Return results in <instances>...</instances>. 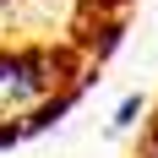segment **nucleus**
<instances>
[{"mask_svg":"<svg viewBox=\"0 0 158 158\" xmlns=\"http://www.w3.org/2000/svg\"><path fill=\"white\" fill-rule=\"evenodd\" d=\"M131 158H158V104H153V114H147V126H142V136H136V147H131Z\"/></svg>","mask_w":158,"mask_h":158,"instance_id":"obj_1","label":"nucleus"}]
</instances>
